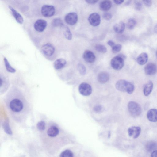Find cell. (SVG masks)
Returning <instances> with one entry per match:
<instances>
[{
  "instance_id": "cell-14",
  "label": "cell",
  "mask_w": 157,
  "mask_h": 157,
  "mask_svg": "<svg viewBox=\"0 0 157 157\" xmlns=\"http://www.w3.org/2000/svg\"><path fill=\"white\" fill-rule=\"evenodd\" d=\"M147 116L148 119L152 122L157 121V109H152L148 111Z\"/></svg>"
},
{
  "instance_id": "cell-18",
  "label": "cell",
  "mask_w": 157,
  "mask_h": 157,
  "mask_svg": "<svg viewBox=\"0 0 157 157\" xmlns=\"http://www.w3.org/2000/svg\"><path fill=\"white\" fill-rule=\"evenodd\" d=\"M153 88V84L151 81H149L144 86L143 93L145 96H148L151 93Z\"/></svg>"
},
{
  "instance_id": "cell-1",
  "label": "cell",
  "mask_w": 157,
  "mask_h": 157,
  "mask_svg": "<svg viewBox=\"0 0 157 157\" xmlns=\"http://www.w3.org/2000/svg\"><path fill=\"white\" fill-rule=\"evenodd\" d=\"M115 87L118 90L126 92L129 94H132L134 90V85L131 82L124 80L118 81L116 84Z\"/></svg>"
},
{
  "instance_id": "cell-41",
  "label": "cell",
  "mask_w": 157,
  "mask_h": 157,
  "mask_svg": "<svg viewBox=\"0 0 157 157\" xmlns=\"http://www.w3.org/2000/svg\"><path fill=\"white\" fill-rule=\"evenodd\" d=\"M118 56L121 57H122V58L124 59H125L126 58V56L125 55H124L122 54H119L118 55Z\"/></svg>"
},
{
  "instance_id": "cell-27",
  "label": "cell",
  "mask_w": 157,
  "mask_h": 157,
  "mask_svg": "<svg viewBox=\"0 0 157 157\" xmlns=\"http://www.w3.org/2000/svg\"><path fill=\"white\" fill-rule=\"evenodd\" d=\"M95 48L98 52L102 53H105L107 51L106 47L104 45L101 44L96 45L95 46Z\"/></svg>"
},
{
  "instance_id": "cell-2",
  "label": "cell",
  "mask_w": 157,
  "mask_h": 157,
  "mask_svg": "<svg viewBox=\"0 0 157 157\" xmlns=\"http://www.w3.org/2000/svg\"><path fill=\"white\" fill-rule=\"evenodd\" d=\"M128 108L129 113L133 117H138L141 113L142 109L141 106L135 101H130L128 103Z\"/></svg>"
},
{
  "instance_id": "cell-24",
  "label": "cell",
  "mask_w": 157,
  "mask_h": 157,
  "mask_svg": "<svg viewBox=\"0 0 157 157\" xmlns=\"http://www.w3.org/2000/svg\"><path fill=\"white\" fill-rule=\"evenodd\" d=\"M4 61L6 69L8 72L10 73H14L16 72L15 69L10 65L8 61L5 57L4 58Z\"/></svg>"
},
{
  "instance_id": "cell-6",
  "label": "cell",
  "mask_w": 157,
  "mask_h": 157,
  "mask_svg": "<svg viewBox=\"0 0 157 157\" xmlns=\"http://www.w3.org/2000/svg\"><path fill=\"white\" fill-rule=\"evenodd\" d=\"M78 90L82 95L87 96L90 95L92 92V88L90 85L85 82L81 83L79 86Z\"/></svg>"
},
{
  "instance_id": "cell-8",
  "label": "cell",
  "mask_w": 157,
  "mask_h": 157,
  "mask_svg": "<svg viewBox=\"0 0 157 157\" xmlns=\"http://www.w3.org/2000/svg\"><path fill=\"white\" fill-rule=\"evenodd\" d=\"M88 19L90 24L93 26H98L101 22L100 16L96 13H91L89 15Z\"/></svg>"
},
{
  "instance_id": "cell-38",
  "label": "cell",
  "mask_w": 157,
  "mask_h": 157,
  "mask_svg": "<svg viewBox=\"0 0 157 157\" xmlns=\"http://www.w3.org/2000/svg\"><path fill=\"white\" fill-rule=\"evenodd\" d=\"M107 44L112 48L115 44L114 42L111 40H109L107 42Z\"/></svg>"
},
{
  "instance_id": "cell-13",
  "label": "cell",
  "mask_w": 157,
  "mask_h": 157,
  "mask_svg": "<svg viewBox=\"0 0 157 157\" xmlns=\"http://www.w3.org/2000/svg\"><path fill=\"white\" fill-rule=\"evenodd\" d=\"M144 71L145 74L148 75H153L155 74L157 71V67L155 64L149 63L145 67Z\"/></svg>"
},
{
  "instance_id": "cell-20",
  "label": "cell",
  "mask_w": 157,
  "mask_h": 157,
  "mask_svg": "<svg viewBox=\"0 0 157 157\" xmlns=\"http://www.w3.org/2000/svg\"><path fill=\"white\" fill-rule=\"evenodd\" d=\"M59 130L58 128L55 126H52L50 127L47 131V134L51 137H54L59 134Z\"/></svg>"
},
{
  "instance_id": "cell-40",
  "label": "cell",
  "mask_w": 157,
  "mask_h": 157,
  "mask_svg": "<svg viewBox=\"0 0 157 157\" xmlns=\"http://www.w3.org/2000/svg\"><path fill=\"white\" fill-rule=\"evenodd\" d=\"M151 157H157V150H155L151 152Z\"/></svg>"
},
{
  "instance_id": "cell-36",
  "label": "cell",
  "mask_w": 157,
  "mask_h": 157,
  "mask_svg": "<svg viewBox=\"0 0 157 157\" xmlns=\"http://www.w3.org/2000/svg\"><path fill=\"white\" fill-rule=\"evenodd\" d=\"M94 110L97 112H100L102 110L103 108L102 106L100 105H97L94 108Z\"/></svg>"
},
{
  "instance_id": "cell-30",
  "label": "cell",
  "mask_w": 157,
  "mask_h": 157,
  "mask_svg": "<svg viewBox=\"0 0 157 157\" xmlns=\"http://www.w3.org/2000/svg\"><path fill=\"white\" fill-rule=\"evenodd\" d=\"M134 7L135 10L137 11L141 10L142 7V4L140 0H135L134 1Z\"/></svg>"
},
{
  "instance_id": "cell-34",
  "label": "cell",
  "mask_w": 157,
  "mask_h": 157,
  "mask_svg": "<svg viewBox=\"0 0 157 157\" xmlns=\"http://www.w3.org/2000/svg\"><path fill=\"white\" fill-rule=\"evenodd\" d=\"M103 18L106 20H110L112 17V14L109 13H105L102 16Z\"/></svg>"
},
{
  "instance_id": "cell-22",
  "label": "cell",
  "mask_w": 157,
  "mask_h": 157,
  "mask_svg": "<svg viewBox=\"0 0 157 157\" xmlns=\"http://www.w3.org/2000/svg\"><path fill=\"white\" fill-rule=\"evenodd\" d=\"M148 60L147 54L145 52L141 53L137 57V61L138 63L140 65L145 64Z\"/></svg>"
},
{
  "instance_id": "cell-26",
  "label": "cell",
  "mask_w": 157,
  "mask_h": 157,
  "mask_svg": "<svg viewBox=\"0 0 157 157\" xmlns=\"http://www.w3.org/2000/svg\"><path fill=\"white\" fill-rule=\"evenodd\" d=\"M136 24V20L133 18H130L128 20L127 23V27L128 29L130 30L133 29Z\"/></svg>"
},
{
  "instance_id": "cell-43",
  "label": "cell",
  "mask_w": 157,
  "mask_h": 157,
  "mask_svg": "<svg viewBox=\"0 0 157 157\" xmlns=\"http://www.w3.org/2000/svg\"><path fill=\"white\" fill-rule=\"evenodd\" d=\"M156 56L157 57V51L156 52Z\"/></svg>"
},
{
  "instance_id": "cell-31",
  "label": "cell",
  "mask_w": 157,
  "mask_h": 157,
  "mask_svg": "<svg viewBox=\"0 0 157 157\" xmlns=\"http://www.w3.org/2000/svg\"><path fill=\"white\" fill-rule=\"evenodd\" d=\"M122 46L120 44H115L112 47V52L114 53L119 52L121 49Z\"/></svg>"
},
{
  "instance_id": "cell-4",
  "label": "cell",
  "mask_w": 157,
  "mask_h": 157,
  "mask_svg": "<svg viewBox=\"0 0 157 157\" xmlns=\"http://www.w3.org/2000/svg\"><path fill=\"white\" fill-rule=\"evenodd\" d=\"M124 60L118 55L114 57L111 61V67L115 70H118L121 69L124 65Z\"/></svg>"
},
{
  "instance_id": "cell-39",
  "label": "cell",
  "mask_w": 157,
  "mask_h": 157,
  "mask_svg": "<svg viewBox=\"0 0 157 157\" xmlns=\"http://www.w3.org/2000/svg\"><path fill=\"white\" fill-rule=\"evenodd\" d=\"M114 2L117 4H120L122 3L124 0H113Z\"/></svg>"
},
{
  "instance_id": "cell-15",
  "label": "cell",
  "mask_w": 157,
  "mask_h": 157,
  "mask_svg": "<svg viewBox=\"0 0 157 157\" xmlns=\"http://www.w3.org/2000/svg\"><path fill=\"white\" fill-rule=\"evenodd\" d=\"M112 5V2L110 0H104L100 3L99 7L102 11H106L110 9Z\"/></svg>"
},
{
  "instance_id": "cell-9",
  "label": "cell",
  "mask_w": 157,
  "mask_h": 157,
  "mask_svg": "<svg viewBox=\"0 0 157 157\" xmlns=\"http://www.w3.org/2000/svg\"><path fill=\"white\" fill-rule=\"evenodd\" d=\"M42 51L46 56H50L52 55L55 51L54 47L50 43L46 44L41 48Z\"/></svg>"
},
{
  "instance_id": "cell-11",
  "label": "cell",
  "mask_w": 157,
  "mask_h": 157,
  "mask_svg": "<svg viewBox=\"0 0 157 157\" xmlns=\"http://www.w3.org/2000/svg\"><path fill=\"white\" fill-rule=\"evenodd\" d=\"M47 25V22L45 20L40 19L35 22L34 26L36 30L39 32H42L45 29Z\"/></svg>"
},
{
  "instance_id": "cell-3",
  "label": "cell",
  "mask_w": 157,
  "mask_h": 157,
  "mask_svg": "<svg viewBox=\"0 0 157 157\" xmlns=\"http://www.w3.org/2000/svg\"><path fill=\"white\" fill-rule=\"evenodd\" d=\"M9 107L12 112L19 113L23 109L24 104L21 100L15 98L10 101L9 104Z\"/></svg>"
},
{
  "instance_id": "cell-5",
  "label": "cell",
  "mask_w": 157,
  "mask_h": 157,
  "mask_svg": "<svg viewBox=\"0 0 157 157\" xmlns=\"http://www.w3.org/2000/svg\"><path fill=\"white\" fill-rule=\"evenodd\" d=\"M55 12L54 7L52 5H44L42 6L41 9L42 15L46 17H49L54 15Z\"/></svg>"
},
{
  "instance_id": "cell-21",
  "label": "cell",
  "mask_w": 157,
  "mask_h": 157,
  "mask_svg": "<svg viewBox=\"0 0 157 157\" xmlns=\"http://www.w3.org/2000/svg\"><path fill=\"white\" fill-rule=\"evenodd\" d=\"M109 79V74L105 72H102L98 75V80L99 82L101 83H104L107 82Z\"/></svg>"
},
{
  "instance_id": "cell-10",
  "label": "cell",
  "mask_w": 157,
  "mask_h": 157,
  "mask_svg": "<svg viewBox=\"0 0 157 157\" xmlns=\"http://www.w3.org/2000/svg\"><path fill=\"white\" fill-rule=\"evenodd\" d=\"M141 132V128L139 126H132L129 128L128 130L129 136L135 139L137 138L139 136Z\"/></svg>"
},
{
  "instance_id": "cell-33",
  "label": "cell",
  "mask_w": 157,
  "mask_h": 157,
  "mask_svg": "<svg viewBox=\"0 0 157 157\" xmlns=\"http://www.w3.org/2000/svg\"><path fill=\"white\" fill-rule=\"evenodd\" d=\"M45 124L44 121L39 122L37 125L38 129L40 131L44 130L45 128Z\"/></svg>"
},
{
  "instance_id": "cell-23",
  "label": "cell",
  "mask_w": 157,
  "mask_h": 157,
  "mask_svg": "<svg viewBox=\"0 0 157 157\" xmlns=\"http://www.w3.org/2000/svg\"><path fill=\"white\" fill-rule=\"evenodd\" d=\"M146 148L148 152H152L157 150V143L154 141H149L147 143Z\"/></svg>"
},
{
  "instance_id": "cell-35",
  "label": "cell",
  "mask_w": 157,
  "mask_h": 157,
  "mask_svg": "<svg viewBox=\"0 0 157 157\" xmlns=\"http://www.w3.org/2000/svg\"><path fill=\"white\" fill-rule=\"evenodd\" d=\"M145 5L148 7H150L152 5L151 0H142Z\"/></svg>"
},
{
  "instance_id": "cell-7",
  "label": "cell",
  "mask_w": 157,
  "mask_h": 157,
  "mask_svg": "<svg viewBox=\"0 0 157 157\" xmlns=\"http://www.w3.org/2000/svg\"><path fill=\"white\" fill-rule=\"evenodd\" d=\"M78 19L77 14L75 12L68 13L65 17L66 23L70 25H74L77 22Z\"/></svg>"
},
{
  "instance_id": "cell-25",
  "label": "cell",
  "mask_w": 157,
  "mask_h": 157,
  "mask_svg": "<svg viewBox=\"0 0 157 157\" xmlns=\"http://www.w3.org/2000/svg\"><path fill=\"white\" fill-rule=\"evenodd\" d=\"M64 35L65 38L68 40H71L72 38V34L69 28L67 26L64 27Z\"/></svg>"
},
{
  "instance_id": "cell-37",
  "label": "cell",
  "mask_w": 157,
  "mask_h": 157,
  "mask_svg": "<svg viewBox=\"0 0 157 157\" xmlns=\"http://www.w3.org/2000/svg\"><path fill=\"white\" fill-rule=\"evenodd\" d=\"M88 3L90 4H94L96 3L98 0H85Z\"/></svg>"
},
{
  "instance_id": "cell-29",
  "label": "cell",
  "mask_w": 157,
  "mask_h": 157,
  "mask_svg": "<svg viewBox=\"0 0 157 157\" xmlns=\"http://www.w3.org/2000/svg\"><path fill=\"white\" fill-rule=\"evenodd\" d=\"M77 68L80 74L82 75H84L86 73V69L84 65L79 63L78 65Z\"/></svg>"
},
{
  "instance_id": "cell-19",
  "label": "cell",
  "mask_w": 157,
  "mask_h": 157,
  "mask_svg": "<svg viewBox=\"0 0 157 157\" xmlns=\"http://www.w3.org/2000/svg\"><path fill=\"white\" fill-rule=\"evenodd\" d=\"M67 63L66 60L62 58L56 60L54 63V66L56 69H60L63 68Z\"/></svg>"
},
{
  "instance_id": "cell-17",
  "label": "cell",
  "mask_w": 157,
  "mask_h": 157,
  "mask_svg": "<svg viewBox=\"0 0 157 157\" xmlns=\"http://www.w3.org/2000/svg\"><path fill=\"white\" fill-rule=\"evenodd\" d=\"M125 27V23L122 21H121L114 25L113 29L116 33L118 34H121L124 32Z\"/></svg>"
},
{
  "instance_id": "cell-32",
  "label": "cell",
  "mask_w": 157,
  "mask_h": 157,
  "mask_svg": "<svg viewBox=\"0 0 157 157\" xmlns=\"http://www.w3.org/2000/svg\"><path fill=\"white\" fill-rule=\"evenodd\" d=\"M53 25L55 26H62L63 24L62 21L59 18H56L53 21Z\"/></svg>"
},
{
  "instance_id": "cell-42",
  "label": "cell",
  "mask_w": 157,
  "mask_h": 157,
  "mask_svg": "<svg viewBox=\"0 0 157 157\" xmlns=\"http://www.w3.org/2000/svg\"><path fill=\"white\" fill-rule=\"evenodd\" d=\"M154 31L155 33H157V24L155 25L154 27Z\"/></svg>"
},
{
  "instance_id": "cell-16",
  "label": "cell",
  "mask_w": 157,
  "mask_h": 157,
  "mask_svg": "<svg viewBox=\"0 0 157 157\" xmlns=\"http://www.w3.org/2000/svg\"><path fill=\"white\" fill-rule=\"evenodd\" d=\"M9 7L16 21L19 24H22L24 21V20L21 15L12 7L9 6Z\"/></svg>"
},
{
  "instance_id": "cell-12",
  "label": "cell",
  "mask_w": 157,
  "mask_h": 157,
  "mask_svg": "<svg viewBox=\"0 0 157 157\" xmlns=\"http://www.w3.org/2000/svg\"><path fill=\"white\" fill-rule=\"evenodd\" d=\"M83 57L84 60L88 63L94 62L96 59L95 55L92 51L89 50H86L84 52Z\"/></svg>"
},
{
  "instance_id": "cell-28",
  "label": "cell",
  "mask_w": 157,
  "mask_h": 157,
  "mask_svg": "<svg viewBox=\"0 0 157 157\" xmlns=\"http://www.w3.org/2000/svg\"><path fill=\"white\" fill-rule=\"evenodd\" d=\"M60 156L61 157H72L73 154L70 150L67 149L62 152L60 154Z\"/></svg>"
}]
</instances>
